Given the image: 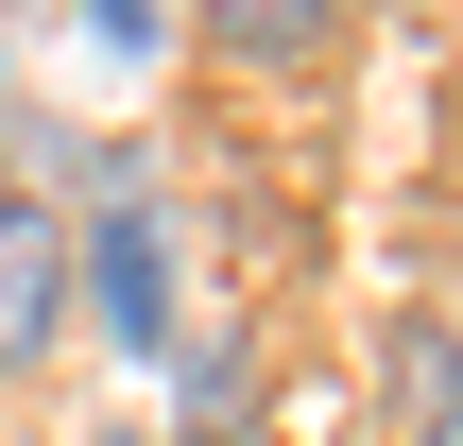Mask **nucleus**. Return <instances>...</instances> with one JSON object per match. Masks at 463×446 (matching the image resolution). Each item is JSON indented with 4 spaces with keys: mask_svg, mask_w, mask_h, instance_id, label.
I'll return each instance as SVG.
<instances>
[{
    "mask_svg": "<svg viewBox=\"0 0 463 446\" xmlns=\"http://www.w3.org/2000/svg\"><path fill=\"white\" fill-rule=\"evenodd\" d=\"M395 413L412 446H463V327H395Z\"/></svg>",
    "mask_w": 463,
    "mask_h": 446,
    "instance_id": "obj_4",
    "label": "nucleus"
},
{
    "mask_svg": "<svg viewBox=\"0 0 463 446\" xmlns=\"http://www.w3.org/2000/svg\"><path fill=\"white\" fill-rule=\"evenodd\" d=\"M69 344V223L34 189H0V378H34Z\"/></svg>",
    "mask_w": 463,
    "mask_h": 446,
    "instance_id": "obj_2",
    "label": "nucleus"
},
{
    "mask_svg": "<svg viewBox=\"0 0 463 446\" xmlns=\"http://www.w3.org/2000/svg\"><path fill=\"white\" fill-rule=\"evenodd\" d=\"M69 309L103 327V361H172V223L137 172L103 189V223H69Z\"/></svg>",
    "mask_w": 463,
    "mask_h": 446,
    "instance_id": "obj_1",
    "label": "nucleus"
},
{
    "mask_svg": "<svg viewBox=\"0 0 463 446\" xmlns=\"http://www.w3.org/2000/svg\"><path fill=\"white\" fill-rule=\"evenodd\" d=\"M120 446H137V430H120Z\"/></svg>",
    "mask_w": 463,
    "mask_h": 446,
    "instance_id": "obj_7",
    "label": "nucleus"
},
{
    "mask_svg": "<svg viewBox=\"0 0 463 446\" xmlns=\"http://www.w3.org/2000/svg\"><path fill=\"white\" fill-rule=\"evenodd\" d=\"M241 413H258V344H206L189 361V446H241Z\"/></svg>",
    "mask_w": 463,
    "mask_h": 446,
    "instance_id": "obj_5",
    "label": "nucleus"
},
{
    "mask_svg": "<svg viewBox=\"0 0 463 446\" xmlns=\"http://www.w3.org/2000/svg\"><path fill=\"white\" fill-rule=\"evenodd\" d=\"M155 34H172V0H86V52H120V69H137Z\"/></svg>",
    "mask_w": 463,
    "mask_h": 446,
    "instance_id": "obj_6",
    "label": "nucleus"
},
{
    "mask_svg": "<svg viewBox=\"0 0 463 446\" xmlns=\"http://www.w3.org/2000/svg\"><path fill=\"white\" fill-rule=\"evenodd\" d=\"M189 34L223 69H326L344 52V0H189Z\"/></svg>",
    "mask_w": 463,
    "mask_h": 446,
    "instance_id": "obj_3",
    "label": "nucleus"
}]
</instances>
